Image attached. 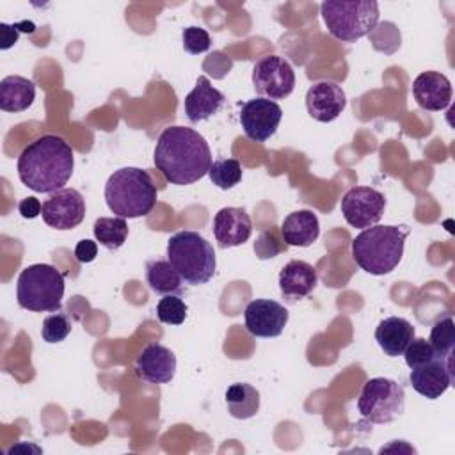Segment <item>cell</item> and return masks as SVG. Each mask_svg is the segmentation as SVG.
Returning a JSON list of instances; mask_svg holds the SVG:
<instances>
[{
    "label": "cell",
    "instance_id": "cell-1",
    "mask_svg": "<svg viewBox=\"0 0 455 455\" xmlns=\"http://www.w3.org/2000/svg\"><path fill=\"white\" fill-rule=\"evenodd\" d=\"M155 167L172 185H190L208 174L213 160L206 139L187 126H167L155 146Z\"/></svg>",
    "mask_w": 455,
    "mask_h": 455
},
{
    "label": "cell",
    "instance_id": "cell-2",
    "mask_svg": "<svg viewBox=\"0 0 455 455\" xmlns=\"http://www.w3.org/2000/svg\"><path fill=\"white\" fill-rule=\"evenodd\" d=\"M75 167L71 146L59 135H41L18 156L20 181L34 192L53 194L69 181Z\"/></svg>",
    "mask_w": 455,
    "mask_h": 455
},
{
    "label": "cell",
    "instance_id": "cell-3",
    "mask_svg": "<svg viewBox=\"0 0 455 455\" xmlns=\"http://www.w3.org/2000/svg\"><path fill=\"white\" fill-rule=\"evenodd\" d=\"M407 235V226H370L352 240V258L361 270L371 275H386L402 261Z\"/></svg>",
    "mask_w": 455,
    "mask_h": 455
},
{
    "label": "cell",
    "instance_id": "cell-4",
    "mask_svg": "<svg viewBox=\"0 0 455 455\" xmlns=\"http://www.w3.org/2000/svg\"><path fill=\"white\" fill-rule=\"evenodd\" d=\"M156 185L151 174L139 167H121L114 171L105 185V201L116 217L139 219L148 215L156 204Z\"/></svg>",
    "mask_w": 455,
    "mask_h": 455
},
{
    "label": "cell",
    "instance_id": "cell-5",
    "mask_svg": "<svg viewBox=\"0 0 455 455\" xmlns=\"http://www.w3.org/2000/svg\"><path fill=\"white\" fill-rule=\"evenodd\" d=\"M167 259L190 286L204 284L215 275V251L197 231L174 233L167 240Z\"/></svg>",
    "mask_w": 455,
    "mask_h": 455
},
{
    "label": "cell",
    "instance_id": "cell-6",
    "mask_svg": "<svg viewBox=\"0 0 455 455\" xmlns=\"http://www.w3.org/2000/svg\"><path fill=\"white\" fill-rule=\"evenodd\" d=\"M64 288V274H60L53 265H28L20 272L16 281L18 306L34 313L60 311Z\"/></svg>",
    "mask_w": 455,
    "mask_h": 455
},
{
    "label": "cell",
    "instance_id": "cell-7",
    "mask_svg": "<svg viewBox=\"0 0 455 455\" xmlns=\"http://www.w3.org/2000/svg\"><path fill=\"white\" fill-rule=\"evenodd\" d=\"M320 14L332 37L355 43L375 30L379 23V4L375 0H327L320 4Z\"/></svg>",
    "mask_w": 455,
    "mask_h": 455
},
{
    "label": "cell",
    "instance_id": "cell-8",
    "mask_svg": "<svg viewBox=\"0 0 455 455\" xmlns=\"http://www.w3.org/2000/svg\"><path fill=\"white\" fill-rule=\"evenodd\" d=\"M405 407V393L402 384L387 377L366 380L357 398V411L370 423H391L402 416Z\"/></svg>",
    "mask_w": 455,
    "mask_h": 455
},
{
    "label": "cell",
    "instance_id": "cell-9",
    "mask_svg": "<svg viewBox=\"0 0 455 455\" xmlns=\"http://www.w3.org/2000/svg\"><path fill=\"white\" fill-rule=\"evenodd\" d=\"M252 85L267 100H284L293 92L295 71L286 59L267 55L252 66Z\"/></svg>",
    "mask_w": 455,
    "mask_h": 455
},
{
    "label": "cell",
    "instance_id": "cell-10",
    "mask_svg": "<svg viewBox=\"0 0 455 455\" xmlns=\"http://www.w3.org/2000/svg\"><path fill=\"white\" fill-rule=\"evenodd\" d=\"M386 210V197L373 187H352L341 199V215L352 228L375 226Z\"/></svg>",
    "mask_w": 455,
    "mask_h": 455
},
{
    "label": "cell",
    "instance_id": "cell-11",
    "mask_svg": "<svg viewBox=\"0 0 455 455\" xmlns=\"http://www.w3.org/2000/svg\"><path fill=\"white\" fill-rule=\"evenodd\" d=\"M283 119V108L267 98H252L240 108V124L243 133L256 142L270 139Z\"/></svg>",
    "mask_w": 455,
    "mask_h": 455
},
{
    "label": "cell",
    "instance_id": "cell-12",
    "mask_svg": "<svg viewBox=\"0 0 455 455\" xmlns=\"http://www.w3.org/2000/svg\"><path fill=\"white\" fill-rule=\"evenodd\" d=\"M43 220L59 231H68L82 224L85 217V199L75 188H60L43 203Z\"/></svg>",
    "mask_w": 455,
    "mask_h": 455
},
{
    "label": "cell",
    "instance_id": "cell-13",
    "mask_svg": "<svg viewBox=\"0 0 455 455\" xmlns=\"http://www.w3.org/2000/svg\"><path fill=\"white\" fill-rule=\"evenodd\" d=\"M243 322L256 338H277L288 323V309L272 299H254L243 311Z\"/></svg>",
    "mask_w": 455,
    "mask_h": 455
},
{
    "label": "cell",
    "instance_id": "cell-14",
    "mask_svg": "<svg viewBox=\"0 0 455 455\" xmlns=\"http://www.w3.org/2000/svg\"><path fill=\"white\" fill-rule=\"evenodd\" d=\"M453 363L450 357H435L434 361L411 370L409 380L416 393L428 400L441 398L453 384Z\"/></svg>",
    "mask_w": 455,
    "mask_h": 455
},
{
    "label": "cell",
    "instance_id": "cell-15",
    "mask_svg": "<svg viewBox=\"0 0 455 455\" xmlns=\"http://www.w3.org/2000/svg\"><path fill=\"white\" fill-rule=\"evenodd\" d=\"M347 107V96L341 85L322 80L313 84L306 92L307 114L318 123L334 121Z\"/></svg>",
    "mask_w": 455,
    "mask_h": 455
},
{
    "label": "cell",
    "instance_id": "cell-16",
    "mask_svg": "<svg viewBox=\"0 0 455 455\" xmlns=\"http://www.w3.org/2000/svg\"><path fill=\"white\" fill-rule=\"evenodd\" d=\"M213 236L220 249L245 243L252 235V220L243 208L224 206L213 217Z\"/></svg>",
    "mask_w": 455,
    "mask_h": 455
},
{
    "label": "cell",
    "instance_id": "cell-17",
    "mask_svg": "<svg viewBox=\"0 0 455 455\" xmlns=\"http://www.w3.org/2000/svg\"><path fill=\"white\" fill-rule=\"evenodd\" d=\"M135 371L146 382L167 384L176 373V355L160 343H149L137 357Z\"/></svg>",
    "mask_w": 455,
    "mask_h": 455
},
{
    "label": "cell",
    "instance_id": "cell-18",
    "mask_svg": "<svg viewBox=\"0 0 455 455\" xmlns=\"http://www.w3.org/2000/svg\"><path fill=\"white\" fill-rule=\"evenodd\" d=\"M412 96L421 108L439 112L451 101V84L439 71H423L412 82Z\"/></svg>",
    "mask_w": 455,
    "mask_h": 455
},
{
    "label": "cell",
    "instance_id": "cell-19",
    "mask_svg": "<svg viewBox=\"0 0 455 455\" xmlns=\"http://www.w3.org/2000/svg\"><path fill=\"white\" fill-rule=\"evenodd\" d=\"M318 284L316 268L302 259L288 261L279 272V288L286 302L306 299Z\"/></svg>",
    "mask_w": 455,
    "mask_h": 455
},
{
    "label": "cell",
    "instance_id": "cell-20",
    "mask_svg": "<svg viewBox=\"0 0 455 455\" xmlns=\"http://www.w3.org/2000/svg\"><path fill=\"white\" fill-rule=\"evenodd\" d=\"M224 100H226L224 94L210 84L208 76L201 75L196 80L194 89L185 96V101H183L185 116L190 123L206 121L220 110V107L224 105Z\"/></svg>",
    "mask_w": 455,
    "mask_h": 455
},
{
    "label": "cell",
    "instance_id": "cell-21",
    "mask_svg": "<svg viewBox=\"0 0 455 455\" xmlns=\"http://www.w3.org/2000/svg\"><path fill=\"white\" fill-rule=\"evenodd\" d=\"M373 336L386 355L398 357L412 341L414 327L409 320L402 316H387L379 322Z\"/></svg>",
    "mask_w": 455,
    "mask_h": 455
},
{
    "label": "cell",
    "instance_id": "cell-22",
    "mask_svg": "<svg viewBox=\"0 0 455 455\" xmlns=\"http://www.w3.org/2000/svg\"><path fill=\"white\" fill-rule=\"evenodd\" d=\"M320 235V222L311 210H297L284 217L281 224V236L286 245L307 247Z\"/></svg>",
    "mask_w": 455,
    "mask_h": 455
},
{
    "label": "cell",
    "instance_id": "cell-23",
    "mask_svg": "<svg viewBox=\"0 0 455 455\" xmlns=\"http://www.w3.org/2000/svg\"><path fill=\"white\" fill-rule=\"evenodd\" d=\"M36 100V84L20 75H9L0 82V108L4 112H23Z\"/></svg>",
    "mask_w": 455,
    "mask_h": 455
},
{
    "label": "cell",
    "instance_id": "cell-24",
    "mask_svg": "<svg viewBox=\"0 0 455 455\" xmlns=\"http://www.w3.org/2000/svg\"><path fill=\"white\" fill-rule=\"evenodd\" d=\"M146 281L149 288L158 295H180L183 293V277L169 263V259L146 261Z\"/></svg>",
    "mask_w": 455,
    "mask_h": 455
},
{
    "label": "cell",
    "instance_id": "cell-25",
    "mask_svg": "<svg viewBox=\"0 0 455 455\" xmlns=\"http://www.w3.org/2000/svg\"><path fill=\"white\" fill-rule=\"evenodd\" d=\"M229 416L235 419H249L259 411V391L245 382H235L224 395Z\"/></svg>",
    "mask_w": 455,
    "mask_h": 455
},
{
    "label": "cell",
    "instance_id": "cell-26",
    "mask_svg": "<svg viewBox=\"0 0 455 455\" xmlns=\"http://www.w3.org/2000/svg\"><path fill=\"white\" fill-rule=\"evenodd\" d=\"M92 233L96 242L108 251H117L128 236V224L123 217H100L94 220Z\"/></svg>",
    "mask_w": 455,
    "mask_h": 455
},
{
    "label": "cell",
    "instance_id": "cell-27",
    "mask_svg": "<svg viewBox=\"0 0 455 455\" xmlns=\"http://www.w3.org/2000/svg\"><path fill=\"white\" fill-rule=\"evenodd\" d=\"M428 343L435 350L437 355L441 357H450L453 355V347H455V323L451 315H444L439 318L432 329H430V338Z\"/></svg>",
    "mask_w": 455,
    "mask_h": 455
},
{
    "label": "cell",
    "instance_id": "cell-28",
    "mask_svg": "<svg viewBox=\"0 0 455 455\" xmlns=\"http://www.w3.org/2000/svg\"><path fill=\"white\" fill-rule=\"evenodd\" d=\"M208 176L222 190H229L242 181V165L236 158H219L212 164Z\"/></svg>",
    "mask_w": 455,
    "mask_h": 455
},
{
    "label": "cell",
    "instance_id": "cell-29",
    "mask_svg": "<svg viewBox=\"0 0 455 455\" xmlns=\"http://www.w3.org/2000/svg\"><path fill=\"white\" fill-rule=\"evenodd\" d=\"M187 311L188 307L180 295H164L156 304V318L165 325H181Z\"/></svg>",
    "mask_w": 455,
    "mask_h": 455
},
{
    "label": "cell",
    "instance_id": "cell-30",
    "mask_svg": "<svg viewBox=\"0 0 455 455\" xmlns=\"http://www.w3.org/2000/svg\"><path fill=\"white\" fill-rule=\"evenodd\" d=\"M71 327V318L66 313H53L43 320L41 338L46 343H60L69 336Z\"/></svg>",
    "mask_w": 455,
    "mask_h": 455
},
{
    "label": "cell",
    "instance_id": "cell-31",
    "mask_svg": "<svg viewBox=\"0 0 455 455\" xmlns=\"http://www.w3.org/2000/svg\"><path fill=\"white\" fill-rule=\"evenodd\" d=\"M405 357V364L412 370L421 364H427L434 361L435 357H441L435 354L432 345L425 338H412V341L407 345V348L402 354Z\"/></svg>",
    "mask_w": 455,
    "mask_h": 455
},
{
    "label": "cell",
    "instance_id": "cell-32",
    "mask_svg": "<svg viewBox=\"0 0 455 455\" xmlns=\"http://www.w3.org/2000/svg\"><path fill=\"white\" fill-rule=\"evenodd\" d=\"M181 43H183V50L190 55H199L210 50L212 46V37L210 34L201 28V27H187L181 32Z\"/></svg>",
    "mask_w": 455,
    "mask_h": 455
},
{
    "label": "cell",
    "instance_id": "cell-33",
    "mask_svg": "<svg viewBox=\"0 0 455 455\" xmlns=\"http://www.w3.org/2000/svg\"><path fill=\"white\" fill-rule=\"evenodd\" d=\"M283 249H286V245L281 243L279 236H277V231L275 229H268V231H263L258 240L254 242V252L259 259H268V258H274L275 254H279Z\"/></svg>",
    "mask_w": 455,
    "mask_h": 455
},
{
    "label": "cell",
    "instance_id": "cell-34",
    "mask_svg": "<svg viewBox=\"0 0 455 455\" xmlns=\"http://www.w3.org/2000/svg\"><path fill=\"white\" fill-rule=\"evenodd\" d=\"M96 256H98V243H96V242L84 238V240H80V242L76 243V247H75V258H76V261H80V263H91V261H94Z\"/></svg>",
    "mask_w": 455,
    "mask_h": 455
},
{
    "label": "cell",
    "instance_id": "cell-35",
    "mask_svg": "<svg viewBox=\"0 0 455 455\" xmlns=\"http://www.w3.org/2000/svg\"><path fill=\"white\" fill-rule=\"evenodd\" d=\"M18 212H20V215H21L23 219H36V217L41 215L43 204L39 203V199H36V197L30 196V197H25V199L20 201Z\"/></svg>",
    "mask_w": 455,
    "mask_h": 455
},
{
    "label": "cell",
    "instance_id": "cell-36",
    "mask_svg": "<svg viewBox=\"0 0 455 455\" xmlns=\"http://www.w3.org/2000/svg\"><path fill=\"white\" fill-rule=\"evenodd\" d=\"M0 36H2V50L11 48L12 44H16L18 36H20V28L18 23L16 25H7V23H0Z\"/></svg>",
    "mask_w": 455,
    "mask_h": 455
}]
</instances>
